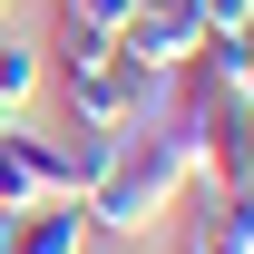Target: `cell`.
Wrapping results in <instances>:
<instances>
[{"label":"cell","instance_id":"obj_1","mask_svg":"<svg viewBox=\"0 0 254 254\" xmlns=\"http://www.w3.org/2000/svg\"><path fill=\"white\" fill-rule=\"evenodd\" d=\"M195 176H205V137H195L186 118H157V127H127L118 137L108 176H98L78 205H88V225H108V235H147Z\"/></svg>","mask_w":254,"mask_h":254},{"label":"cell","instance_id":"obj_2","mask_svg":"<svg viewBox=\"0 0 254 254\" xmlns=\"http://www.w3.org/2000/svg\"><path fill=\"white\" fill-rule=\"evenodd\" d=\"M30 157L39 176H49V195H88L98 176H108V157H118V137L88 118H68V127H30Z\"/></svg>","mask_w":254,"mask_h":254},{"label":"cell","instance_id":"obj_3","mask_svg":"<svg viewBox=\"0 0 254 254\" xmlns=\"http://www.w3.org/2000/svg\"><path fill=\"white\" fill-rule=\"evenodd\" d=\"M0 254H88V205H78V195H39V205H20Z\"/></svg>","mask_w":254,"mask_h":254},{"label":"cell","instance_id":"obj_4","mask_svg":"<svg viewBox=\"0 0 254 254\" xmlns=\"http://www.w3.org/2000/svg\"><path fill=\"white\" fill-rule=\"evenodd\" d=\"M186 254H254V205L245 195H205V215L186 225Z\"/></svg>","mask_w":254,"mask_h":254},{"label":"cell","instance_id":"obj_5","mask_svg":"<svg viewBox=\"0 0 254 254\" xmlns=\"http://www.w3.org/2000/svg\"><path fill=\"white\" fill-rule=\"evenodd\" d=\"M49 195V176H39V157H30V127L10 118L0 127V215H20V205H39Z\"/></svg>","mask_w":254,"mask_h":254},{"label":"cell","instance_id":"obj_6","mask_svg":"<svg viewBox=\"0 0 254 254\" xmlns=\"http://www.w3.org/2000/svg\"><path fill=\"white\" fill-rule=\"evenodd\" d=\"M39 78H49V59H39L30 39H10V30H0V108H10V118L39 98Z\"/></svg>","mask_w":254,"mask_h":254},{"label":"cell","instance_id":"obj_7","mask_svg":"<svg viewBox=\"0 0 254 254\" xmlns=\"http://www.w3.org/2000/svg\"><path fill=\"white\" fill-rule=\"evenodd\" d=\"M127 10H137V0H59L68 30H98V39H118V30H127Z\"/></svg>","mask_w":254,"mask_h":254},{"label":"cell","instance_id":"obj_8","mask_svg":"<svg viewBox=\"0 0 254 254\" xmlns=\"http://www.w3.org/2000/svg\"><path fill=\"white\" fill-rule=\"evenodd\" d=\"M205 30H254V0H195Z\"/></svg>","mask_w":254,"mask_h":254},{"label":"cell","instance_id":"obj_9","mask_svg":"<svg viewBox=\"0 0 254 254\" xmlns=\"http://www.w3.org/2000/svg\"><path fill=\"white\" fill-rule=\"evenodd\" d=\"M0 30H10V0H0Z\"/></svg>","mask_w":254,"mask_h":254},{"label":"cell","instance_id":"obj_10","mask_svg":"<svg viewBox=\"0 0 254 254\" xmlns=\"http://www.w3.org/2000/svg\"><path fill=\"white\" fill-rule=\"evenodd\" d=\"M0 127H10V108H0Z\"/></svg>","mask_w":254,"mask_h":254}]
</instances>
